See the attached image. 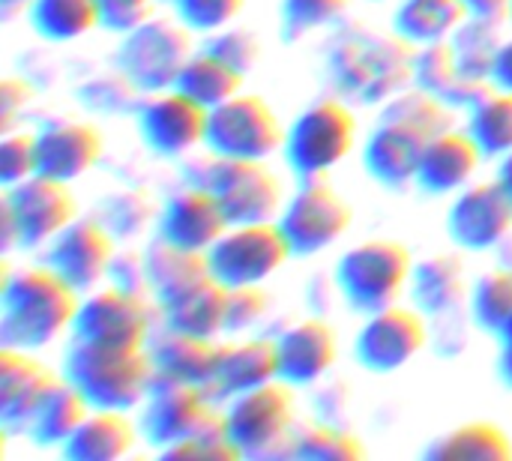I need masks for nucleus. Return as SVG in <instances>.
I'll return each instance as SVG.
<instances>
[{"mask_svg": "<svg viewBox=\"0 0 512 461\" xmlns=\"http://www.w3.org/2000/svg\"><path fill=\"white\" fill-rule=\"evenodd\" d=\"M0 303L3 348L33 354L72 330L81 306V291H75L48 264H33L3 273Z\"/></svg>", "mask_w": 512, "mask_h": 461, "instance_id": "obj_1", "label": "nucleus"}, {"mask_svg": "<svg viewBox=\"0 0 512 461\" xmlns=\"http://www.w3.org/2000/svg\"><path fill=\"white\" fill-rule=\"evenodd\" d=\"M63 378L84 393L90 408L132 411L147 399L156 381V366L147 348L120 351V348H96L72 339L63 360Z\"/></svg>", "mask_w": 512, "mask_h": 461, "instance_id": "obj_2", "label": "nucleus"}, {"mask_svg": "<svg viewBox=\"0 0 512 461\" xmlns=\"http://www.w3.org/2000/svg\"><path fill=\"white\" fill-rule=\"evenodd\" d=\"M414 258L399 240H366L348 249L336 264V285L345 303L357 312H378L399 303L411 285Z\"/></svg>", "mask_w": 512, "mask_h": 461, "instance_id": "obj_3", "label": "nucleus"}, {"mask_svg": "<svg viewBox=\"0 0 512 461\" xmlns=\"http://www.w3.org/2000/svg\"><path fill=\"white\" fill-rule=\"evenodd\" d=\"M357 120L339 99L309 105L285 132V162L303 180H321L354 150Z\"/></svg>", "mask_w": 512, "mask_h": 461, "instance_id": "obj_4", "label": "nucleus"}, {"mask_svg": "<svg viewBox=\"0 0 512 461\" xmlns=\"http://www.w3.org/2000/svg\"><path fill=\"white\" fill-rule=\"evenodd\" d=\"M78 216V201L69 183L33 174L3 195V246L39 249L48 246Z\"/></svg>", "mask_w": 512, "mask_h": 461, "instance_id": "obj_5", "label": "nucleus"}, {"mask_svg": "<svg viewBox=\"0 0 512 461\" xmlns=\"http://www.w3.org/2000/svg\"><path fill=\"white\" fill-rule=\"evenodd\" d=\"M192 54V30L180 18H150L123 33L117 48V69L135 84L138 93H159L174 87Z\"/></svg>", "mask_w": 512, "mask_h": 461, "instance_id": "obj_6", "label": "nucleus"}, {"mask_svg": "<svg viewBox=\"0 0 512 461\" xmlns=\"http://www.w3.org/2000/svg\"><path fill=\"white\" fill-rule=\"evenodd\" d=\"M291 255L294 252L279 222L228 225L225 234L207 249V270L228 291L249 288L276 276Z\"/></svg>", "mask_w": 512, "mask_h": 461, "instance_id": "obj_7", "label": "nucleus"}, {"mask_svg": "<svg viewBox=\"0 0 512 461\" xmlns=\"http://www.w3.org/2000/svg\"><path fill=\"white\" fill-rule=\"evenodd\" d=\"M204 147L222 159L264 162L285 147V129L267 99L240 90L210 111Z\"/></svg>", "mask_w": 512, "mask_h": 461, "instance_id": "obj_8", "label": "nucleus"}, {"mask_svg": "<svg viewBox=\"0 0 512 461\" xmlns=\"http://www.w3.org/2000/svg\"><path fill=\"white\" fill-rule=\"evenodd\" d=\"M294 387L282 378L228 399L225 423L240 456L258 459L279 453L294 429Z\"/></svg>", "mask_w": 512, "mask_h": 461, "instance_id": "obj_9", "label": "nucleus"}, {"mask_svg": "<svg viewBox=\"0 0 512 461\" xmlns=\"http://www.w3.org/2000/svg\"><path fill=\"white\" fill-rule=\"evenodd\" d=\"M150 330H153V312L147 300L117 285H105L81 297L72 324V339L96 348L141 351L150 345Z\"/></svg>", "mask_w": 512, "mask_h": 461, "instance_id": "obj_10", "label": "nucleus"}, {"mask_svg": "<svg viewBox=\"0 0 512 461\" xmlns=\"http://www.w3.org/2000/svg\"><path fill=\"white\" fill-rule=\"evenodd\" d=\"M198 186H207L216 195L228 225L276 222L285 207L279 177L264 162L252 159L213 156L207 177Z\"/></svg>", "mask_w": 512, "mask_h": 461, "instance_id": "obj_11", "label": "nucleus"}, {"mask_svg": "<svg viewBox=\"0 0 512 461\" xmlns=\"http://www.w3.org/2000/svg\"><path fill=\"white\" fill-rule=\"evenodd\" d=\"M354 210L324 180H306L303 189L282 207L279 228L294 255H318L342 240L351 228Z\"/></svg>", "mask_w": 512, "mask_h": 461, "instance_id": "obj_12", "label": "nucleus"}, {"mask_svg": "<svg viewBox=\"0 0 512 461\" xmlns=\"http://www.w3.org/2000/svg\"><path fill=\"white\" fill-rule=\"evenodd\" d=\"M429 342L426 315L414 306L405 309L399 303L378 309L366 318L354 339V357L366 372L393 375L408 366Z\"/></svg>", "mask_w": 512, "mask_h": 461, "instance_id": "obj_13", "label": "nucleus"}, {"mask_svg": "<svg viewBox=\"0 0 512 461\" xmlns=\"http://www.w3.org/2000/svg\"><path fill=\"white\" fill-rule=\"evenodd\" d=\"M207 117L210 111L204 105H198L177 87H168L159 93H147L138 111V132L156 156L174 159L207 141Z\"/></svg>", "mask_w": 512, "mask_h": 461, "instance_id": "obj_14", "label": "nucleus"}, {"mask_svg": "<svg viewBox=\"0 0 512 461\" xmlns=\"http://www.w3.org/2000/svg\"><path fill=\"white\" fill-rule=\"evenodd\" d=\"M512 231V195L495 180L465 186L450 213L447 234L465 252H486L507 240Z\"/></svg>", "mask_w": 512, "mask_h": 461, "instance_id": "obj_15", "label": "nucleus"}, {"mask_svg": "<svg viewBox=\"0 0 512 461\" xmlns=\"http://www.w3.org/2000/svg\"><path fill=\"white\" fill-rule=\"evenodd\" d=\"M210 402L213 399L204 393V387L156 375L147 399L141 402L138 429L147 444L165 450L198 429V423L210 411Z\"/></svg>", "mask_w": 512, "mask_h": 461, "instance_id": "obj_16", "label": "nucleus"}, {"mask_svg": "<svg viewBox=\"0 0 512 461\" xmlns=\"http://www.w3.org/2000/svg\"><path fill=\"white\" fill-rule=\"evenodd\" d=\"M45 264L57 270L75 291L87 294L111 273L114 237L96 219H75L48 243Z\"/></svg>", "mask_w": 512, "mask_h": 461, "instance_id": "obj_17", "label": "nucleus"}, {"mask_svg": "<svg viewBox=\"0 0 512 461\" xmlns=\"http://www.w3.org/2000/svg\"><path fill=\"white\" fill-rule=\"evenodd\" d=\"M279 378L291 387H312L339 360V333L324 318H303L276 339Z\"/></svg>", "mask_w": 512, "mask_h": 461, "instance_id": "obj_18", "label": "nucleus"}, {"mask_svg": "<svg viewBox=\"0 0 512 461\" xmlns=\"http://www.w3.org/2000/svg\"><path fill=\"white\" fill-rule=\"evenodd\" d=\"M105 141L93 123L60 120L36 132V174L72 183L102 159Z\"/></svg>", "mask_w": 512, "mask_h": 461, "instance_id": "obj_19", "label": "nucleus"}, {"mask_svg": "<svg viewBox=\"0 0 512 461\" xmlns=\"http://www.w3.org/2000/svg\"><path fill=\"white\" fill-rule=\"evenodd\" d=\"M228 219L216 201V195L207 186H189L177 192L159 213V240L189 249V252H204L225 234Z\"/></svg>", "mask_w": 512, "mask_h": 461, "instance_id": "obj_20", "label": "nucleus"}, {"mask_svg": "<svg viewBox=\"0 0 512 461\" xmlns=\"http://www.w3.org/2000/svg\"><path fill=\"white\" fill-rule=\"evenodd\" d=\"M279 378V354L276 339L252 336L240 342H219L216 369L207 384V396L216 402H228L246 390L270 384Z\"/></svg>", "mask_w": 512, "mask_h": 461, "instance_id": "obj_21", "label": "nucleus"}, {"mask_svg": "<svg viewBox=\"0 0 512 461\" xmlns=\"http://www.w3.org/2000/svg\"><path fill=\"white\" fill-rule=\"evenodd\" d=\"M483 159L486 156L471 132L444 129L426 141L414 180L429 195L462 192L465 186L474 183V174L480 171Z\"/></svg>", "mask_w": 512, "mask_h": 461, "instance_id": "obj_22", "label": "nucleus"}, {"mask_svg": "<svg viewBox=\"0 0 512 461\" xmlns=\"http://www.w3.org/2000/svg\"><path fill=\"white\" fill-rule=\"evenodd\" d=\"M429 138H432V132H426L408 120L381 114L378 129L369 135V141L363 147L366 171L384 186H405L408 180L417 177V165H420V156H423V147Z\"/></svg>", "mask_w": 512, "mask_h": 461, "instance_id": "obj_23", "label": "nucleus"}, {"mask_svg": "<svg viewBox=\"0 0 512 461\" xmlns=\"http://www.w3.org/2000/svg\"><path fill=\"white\" fill-rule=\"evenodd\" d=\"M57 381L30 351L3 348L0 354V423L6 432H27L33 411Z\"/></svg>", "mask_w": 512, "mask_h": 461, "instance_id": "obj_24", "label": "nucleus"}, {"mask_svg": "<svg viewBox=\"0 0 512 461\" xmlns=\"http://www.w3.org/2000/svg\"><path fill=\"white\" fill-rule=\"evenodd\" d=\"M228 294L231 291L213 276L192 282L180 294L159 303L165 330L198 336V339H216L228 333Z\"/></svg>", "mask_w": 512, "mask_h": 461, "instance_id": "obj_25", "label": "nucleus"}, {"mask_svg": "<svg viewBox=\"0 0 512 461\" xmlns=\"http://www.w3.org/2000/svg\"><path fill=\"white\" fill-rule=\"evenodd\" d=\"M138 432L141 429L126 417V411L93 408L60 450L72 461L126 459L138 441Z\"/></svg>", "mask_w": 512, "mask_h": 461, "instance_id": "obj_26", "label": "nucleus"}, {"mask_svg": "<svg viewBox=\"0 0 512 461\" xmlns=\"http://www.w3.org/2000/svg\"><path fill=\"white\" fill-rule=\"evenodd\" d=\"M414 81H417V87L438 96L447 105H474L483 93L492 90V84H486V81L465 78L450 42L423 45V51H417Z\"/></svg>", "mask_w": 512, "mask_h": 461, "instance_id": "obj_27", "label": "nucleus"}, {"mask_svg": "<svg viewBox=\"0 0 512 461\" xmlns=\"http://www.w3.org/2000/svg\"><path fill=\"white\" fill-rule=\"evenodd\" d=\"M147 351H150V360L156 366V375L177 378L186 384H198L207 390L213 369H216L219 342L165 330V336H159L153 345H147Z\"/></svg>", "mask_w": 512, "mask_h": 461, "instance_id": "obj_28", "label": "nucleus"}, {"mask_svg": "<svg viewBox=\"0 0 512 461\" xmlns=\"http://www.w3.org/2000/svg\"><path fill=\"white\" fill-rule=\"evenodd\" d=\"M468 18L471 9L465 0H399L393 30L405 42L423 48L435 42H450Z\"/></svg>", "mask_w": 512, "mask_h": 461, "instance_id": "obj_29", "label": "nucleus"}, {"mask_svg": "<svg viewBox=\"0 0 512 461\" xmlns=\"http://www.w3.org/2000/svg\"><path fill=\"white\" fill-rule=\"evenodd\" d=\"M90 411L93 408L84 399V393L72 381L57 378L48 387V393L42 396L39 408L33 411V420L27 426V435L39 447H63L69 441V435L81 426V420Z\"/></svg>", "mask_w": 512, "mask_h": 461, "instance_id": "obj_30", "label": "nucleus"}, {"mask_svg": "<svg viewBox=\"0 0 512 461\" xmlns=\"http://www.w3.org/2000/svg\"><path fill=\"white\" fill-rule=\"evenodd\" d=\"M243 78H246V72L234 69L228 60H222L219 54L204 48L186 60L174 87L180 93H186L189 99H195L198 105H204L207 111H213L216 105L228 102L231 96H237L243 90Z\"/></svg>", "mask_w": 512, "mask_h": 461, "instance_id": "obj_31", "label": "nucleus"}, {"mask_svg": "<svg viewBox=\"0 0 512 461\" xmlns=\"http://www.w3.org/2000/svg\"><path fill=\"white\" fill-rule=\"evenodd\" d=\"M411 300L423 315H444L465 297V273L462 261L453 255H435L414 264L411 276Z\"/></svg>", "mask_w": 512, "mask_h": 461, "instance_id": "obj_32", "label": "nucleus"}, {"mask_svg": "<svg viewBox=\"0 0 512 461\" xmlns=\"http://www.w3.org/2000/svg\"><path fill=\"white\" fill-rule=\"evenodd\" d=\"M426 456L441 461H512V438L498 423L471 420V423H462L453 432L441 435L426 450Z\"/></svg>", "mask_w": 512, "mask_h": 461, "instance_id": "obj_33", "label": "nucleus"}, {"mask_svg": "<svg viewBox=\"0 0 512 461\" xmlns=\"http://www.w3.org/2000/svg\"><path fill=\"white\" fill-rule=\"evenodd\" d=\"M147 261V282H150V297L165 303L168 297L180 294L192 282L210 276L207 270V255L204 252H189L177 249L165 240H159L153 249L144 252Z\"/></svg>", "mask_w": 512, "mask_h": 461, "instance_id": "obj_34", "label": "nucleus"}, {"mask_svg": "<svg viewBox=\"0 0 512 461\" xmlns=\"http://www.w3.org/2000/svg\"><path fill=\"white\" fill-rule=\"evenodd\" d=\"M27 15L33 30L48 42H72L102 27L96 0H30Z\"/></svg>", "mask_w": 512, "mask_h": 461, "instance_id": "obj_35", "label": "nucleus"}, {"mask_svg": "<svg viewBox=\"0 0 512 461\" xmlns=\"http://www.w3.org/2000/svg\"><path fill=\"white\" fill-rule=\"evenodd\" d=\"M468 132L480 144L483 156H507L512 150V93L492 87L471 105Z\"/></svg>", "mask_w": 512, "mask_h": 461, "instance_id": "obj_36", "label": "nucleus"}, {"mask_svg": "<svg viewBox=\"0 0 512 461\" xmlns=\"http://www.w3.org/2000/svg\"><path fill=\"white\" fill-rule=\"evenodd\" d=\"M501 21H489V18H477L471 15L450 39L453 51H456V60H459V69L465 72V78L471 81H489L492 75V63H495V51L498 45L504 42L495 30H498Z\"/></svg>", "mask_w": 512, "mask_h": 461, "instance_id": "obj_37", "label": "nucleus"}, {"mask_svg": "<svg viewBox=\"0 0 512 461\" xmlns=\"http://www.w3.org/2000/svg\"><path fill=\"white\" fill-rule=\"evenodd\" d=\"M471 318L486 333H501L512 318V270H492L471 288Z\"/></svg>", "mask_w": 512, "mask_h": 461, "instance_id": "obj_38", "label": "nucleus"}, {"mask_svg": "<svg viewBox=\"0 0 512 461\" xmlns=\"http://www.w3.org/2000/svg\"><path fill=\"white\" fill-rule=\"evenodd\" d=\"M291 456L306 461H360L366 459V447L357 435L339 426H306L294 438Z\"/></svg>", "mask_w": 512, "mask_h": 461, "instance_id": "obj_39", "label": "nucleus"}, {"mask_svg": "<svg viewBox=\"0 0 512 461\" xmlns=\"http://www.w3.org/2000/svg\"><path fill=\"white\" fill-rule=\"evenodd\" d=\"M348 0H282V27L285 36L300 39L312 30H321L342 18Z\"/></svg>", "mask_w": 512, "mask_h": 461, "instance_id": "obj_40", "label": "nucleus"}, {"mask_svg": "<svg viewBox=\"0 0 512 461\" xmlns=\"http://www.w3.org/2000/svg\"><path fill=\"white\" fill-rule=\"evenodd\" d=\"M177 18L192 30V33H219L231 27V21L243 12L246 0H174Z\"/></svg>", "mask_w": 512, "mask_h": 461, "instance_id": "obj_41", "label": "nucleus"}, {"mask_svg": "<svg viewBox=\"0 0 512 461\" xmlns=\"http://www.w3.org/2000/svg\"><path fill=\"white\" fill-rule=\"evenodd\" d=\"M36 174V135L3 132L0 141V180L3 186H18Z\"/></svg>", "mask_w": 512, "mask_h": 461, "instance_id": "obj_42", "label": "nucleus"}, {"mask_svg": "<svg viewBox=\"0 0 512 461\" xmlns=\"http://www.w3.org/2000/svg\"><path fill=\"white\" fill-rule=\"evenodd\" d=\"M267 309H270V297L261 285L231 288V294H228V333L252 330L255 324H261Z\"/></svg>", "mask_w": 512, "mask_h": 461, "instance_id": "obj_43", "label": "nucleus"}, {"mask_svg": "<svg viewBox=\"0 0 512 461\" xmlns=\"http://www.w3.org/2000/svg\"><path fill=\"white\" fill-rule=\"evenodd\" d=\"M207 51L219 54L222 60H228L240 72H249L258 63V54H261L258 39L249 30H234V27H225V30L213 33V42L207 45Z\"/></svg>", "mask_w": 512, "mask_h": 461, "instance_id": "obj_44", "label": "nucleus"}, {"mask_svg": "<svg viewBox=\"0 0 512 461\" xmlns=\"http://www.w3.org/2000/svg\"><path fill=\"white\" fill-rule=\"evenodd\" d=\"M102 12V27L114 33H129L153 18L156 0H96Z\"/></svg>", "mask_w": 512, "mask_h": 461, "instance_id": "obj_45", "label": "nucleus"}, {"mask_svg": "<svg viewBox=\"0 0 512 461\" xmlns=\"http://www.w3.org/2000/svg\"><path fill=\"white\" fill-rule=\"evenodd\" d=\"M108 279H111V285H117V288H123V291H132V294H141V297L150 294L147 261H144V255H138V252L114 255V264H111Z\"/></svg>", "mask_w": 512, "mask_h": 461, "instance_id": "obj_46", "label": "nucleus"}, {"mask_svg": "<svg viewBox=\"0 0 512 461\" xmlns=\"http://www.w3.org/2000/svg\"><path fill=\"white\" fill-rule=\"evenodd\" d=\"M33 99V87L21 78H6L0 87V129L12 132V123L18 117V111H24Z\"/></svg>", "mask_w": 512, "mask_h": 461, "instance_id": "obj_47", "label": "nucleus"}, {"mask_svg": "<svg viewBox=\"0 0 512 461\" xmlns=\"http://www.w3.org/2000/svg\"><path fill=\"white\" fill-rule=\"evenodd\" d=\"M489 81H492V87H498V90H510L512 93V36L498 45Z\"/></svg>", "mask_w": 512, "mask_h": 461, "instance_id": "obj_48", "label": "nucleus"}, {"mask_svg": "<svg viewBox=\"0 0 512 461\" xmlns=\"http://www.w3.org/2000/svg\"><path fill=\"white\" fill-rule=\"evenodd\" d=\"M471 15L477 18H489V21H504L512 15V0H465Z\"/></svg>", "mask_w": 512, "mask_h": 461, "instance_id": "obj_49", "label": "nucleus"}, {"mask_svg": "<svg viewBox=\"0 0 512 461\" xmlns=\"http://www.w3.org/2000/svg\"><path fill=\"white\" fill-rule=\"evenodd\" d=\"M498 339H501V357H498V372H501V378H504V384L512 387V318L507 321V327L498 333Z\"/></svg>", "mask_w": 512, "mask_h": 461, "instance_id": "obj_50", "label": "nucleus"}, {"mask_svg": "<svg viewBox=\"0 0 512 461\" xmlns=\"http://www.w3.org/2000/svg\"><path fill=\"white\" fill-rule=\"evenodd\" d=\"M498 183L512 195V150L507 156H501V165H498Z\"/></svg>", "mask_w": 512, "mask_h": 461, "instance_id": "obj_51", "label": "nucleus"}, {"mask_svg": "<svg viewBox=\"0 0 512 461\" xmlns=\"http://www.w3.org/2000/svg\"><path fill=\"white\" fill-rule=\"evenodd\" d=\"M6 9H15V6H30V0H3Z\"/></svg>", "mask_w": 512, "mask_h": 461, "instance_id": "obj_52", "label": "nucleus"}]
</instances>
